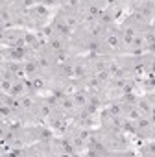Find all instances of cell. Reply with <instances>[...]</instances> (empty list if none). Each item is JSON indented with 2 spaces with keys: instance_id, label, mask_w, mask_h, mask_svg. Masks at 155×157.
Returning a JSON list of instances; mask_svg holds the SVG:
<instances>
[{
  "instance_id": "6da1fadb",
  "label": "cell",
  "mask_w": 155,
  "mask_h": 157,
  "mask_svg": "<svg viewBox=\"0 0 155 157\" xmlns=\"http://www.w3.org/2000/svg\"><path fill=\"white\" fill-rule=\"evenodd\" d=\"M137 155H144V157H155V139H146L140 140L137 146Z\"/></svg>"
}]
</instances>
